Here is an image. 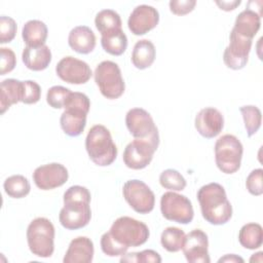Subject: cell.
<instances>
[{
    "label": "cell",
    "instance_id": "cell-1",
    "mask_svg": "<svg viewBox=\"0 0 263 263\" xmlns=\"http://www.w3.org/2000/svg\"><path fill=\"white\" fill-rule=\"evenodd\" d=\"M197 200L203 219L212 225H223L232 217V205L219 183H209L197 191Z\"/></svg>",
    "mask_w": 263,
    "mask_h": 263
},
{
    "label": "cell",
    "instance_id": "cell-2",
    "mask_svg": "<svg viewBox=\"0 0 263 263\" xmlns=\"http://www.w3.org/2000/svg\"><path fill=\"white\" fill-rule=\"evenodd\" d=\"M62 113L60 123L63 132L69 137H78L86 125V116L90 109L88 97L79 91H71Z\"/></svg>",
    "mask_w": 263,
    "mask_h": 263
},
{
    "label": "cell",
    "instance_id": "cell-3",
    "mask_svg": "<svg viewBox=\"0 0 263 263\" xmlns=\"http://www.w3.org/2000/svg\"><path fill=\"white\" fill-rule=\"evenodd\" d=\"M85 149L90 160L99 166H108L117 157V147L110 130L102 125H93L85 139Z\"/></svg>",
    "mask_w": 263,
    "mask_h": 263
},
{
    "label": "cell",
    "instance_id": "cell-4",
    "mask_svg": "<svg viewBox=\"0 0 263 263\" xmlns=\"http://www.w3.org/2000/svg\"><path fill=\"white\" fill-rule=\"evenodd\" d=\"M54 226L50 220L38 217L27 228V241L31 253L40 258H49L54 251Z\"/></svg>",
    "mask_w": 263,
    "mask_h": 263
},
{
    "label": "cell",
    "instance_id": "cell-5",
    "mask_svg": "<svg viewBox=\"0 0 263 263\" xmlns=\"http://www.w3.org/2000/svg\"><path fill=\"white\" fill-rule=\"evenodd\" d=\"M109 233L115 241L127 249L144 245L150 235L145 223L127 216L117 218L111 225Z\"/></svg>",
    "mask_w": 263,
    "mask_h": 263
},
{
    "label": "cell",
    "instance_id": "cell-6",
    "mask_svg": "<svg viewBox=\"0 0 263 263\" xmlns=\"http://www.w3.org/2000/svg\"><path fill=\"white\" fill-rule=\"evenodd\" d=\"M243 147L233 135H223L215 144V161L217 167L224 174L236 173L241 163Z\"/></svg>",
    "mask_w": 263,
    "mask_h": 263
},
{
    "label": "cell",
    "instance_id": "cell-7",
    "mask_svg": "<svg viewBox=\"0 0 263 263\" xmlns=\"http://www.w3.org/2000/svg\"><path fill=\"white\" fill-rule=\"evenodd\" d=\"M93 77L96 84L105 98L115 100L123 95L125 84L121 70L116 63L112 61L101 62L96 67Z\"/></svg>",
    "mask_w": 263,
    "mask_h": 263
},
{
    "label": "cell",
    "instance_id": "cell-8",
    "mask_svg": "<svg viewBox=\"0 0 263 263\" xmlns=\"http://www.w3.org/2000/svg\"><path fill=\"white\" fill-rule=\"evenodd\" d=\"M160 211L166 220L179 224H189L194 217L190 199L175 191H167L161 195Z\"/></svg>",
    "mask_w": 263,
    "mask_h": 263
},
{
    "label": "cell",
    "instance_id": "cell-9",
    "mask_svg": "<svg viewBox=\"0 0 263 263\" xmlns=\"http://www.w3.org/2000/svg\"><path fill=\"white\" fill-rule=\"evenodd\" d=\"M159 140L135 139L128 143L123 151V162L132 170H143L150 164L157 150Z\"/></svg>",
    "mask_w": 263,
    "mask_h": 263
},
{
    "label": "cell",
    "instance_id": "cell-10",
    "mask_svg": "<svg viewBox=\"0 0 263 263\" xmlns=\"http://www.w3.org/2000/svg\"><path fill=\"white\" fill-rule=\"evenodd\" d=\"M122 194L128 205L139 214H148L155 205V195L143 181L128 180L122 187Z\"/></svg>",
    "mask_w": 263,
    "mask_h": 263
},
{
    "label": "cell",
    "instance_id": "cell-11",
    "mask_svg": "<svg viewBox=\"0 0 263 263\" xmlns=\"http://www.w3.org/2000/svg\"><path fill=\"white\" fill-rule=\"evenodd\" d=\"M90 201L64 200V206L59 214L61 225L68 230H76L85 227L91 219Z\"/></svg>",
    "mask_w": 263,
    "mask_h": 263
},
{
    "label": "cell",
    "instance_id": "cell-12",
    "mask_svg": "<svg viewBox=\"0 0 263 263\" xmlns=\"http://www.w3.org/2000/svg\"><path fill=\"white\" fill-rule=\"evenodd\" d=\"M125 124L135 139L159 140L158 128L150 113L143 108H133L125 115Z\"/></svg>",
    "mask_w": 263,
    "mask_h": 263
},
{
    "label": "cell",
    "instance_id": "cell-13",
    "mask_svg": "<svg viewBox=\"0 0 263 263\" xmlns=\"http://www.w3.org/2000/svg\"><path fill=\"white\" fill-rule=\"evenodd\" d=\"M55 73L63 81L70 84H84L92 75L86 62L71 55L60 60L55 66Z\"/></svg>",
    "mask_w": 263,
    "mask_h": 263
},
{
    "label": "cell",
    "instance_id": "cell-14",
    "mask_svg": "<svg viewBox=\"0 0 263 263\" xmlns=\"http://www.w3.org/2000/svg\"><path fill=\"white\" fill-rule=\"evenodd\" d=\"M252 41L253 40L241 37L231 31L229 35V45L223 52L224 64L232 70H240L245 68L249 61Z\"/></svg>",
    "mask_w": 263,
    "mask_h": 263
},
{
    "label": "cell",
    "instance_id": "cell-15",
    "mask_svg": "<svg viewBox=\"0 0 263 263\" xmlns=\"http://www.w3.org/2000/svg\"><path fill=\"white\" fill-rule=\"evenodd\" d=\"M69 178L66 166L59 162L40 165L33 173V181L41 190H51L63 186Z\"/></svg>",
    "mask_w": 263,
    "mask_h": 263
},
{
    "label": "cell",
    "instance_id": "cell-16",
    "mask_svg": "<svg viewBox=\"0 0 263 263\" xmlns=\"http://www.w3.org/2000/svg\"><path fill=\"white\" fill-rule=\"evenodd\" d=\"M182 251L190 263H210L209 238L201 229H193L185 235Z\"/></svg>",
    "mask_w": 263,
    "mask_h": 263
},
{
    "label": "cell",
    "instance_id": "cell-17",
    "mask_svg": "<svg viewBox=\"0 0 263 263\" xmlns=\"http://www.w3.org/2000/svg\"><path fill=\"white\" fill-rule=\"evenodd\" d=\"M158 10L151 5L141 4L136 6L129 14L127 26L134 35L141 36L154 29L158 25Z\"/></svg>",
    "mask_w": 263,
    "mask_h": 263
},
{
    "label": "cell",
    "instance_id": "cell-18",
    "mask_svg": "<svg viewBox=\"0 0 263 263\" xmlns=\"http://www.w3.org/2000/svg\"><path fill=\"white\" fill-rule=\"evenodd\" d=\"M194 125L201 137L213 139L222 132L224 127V117L218 109L205 107L196 114Z\"/></svg>",
    "mask_w": 263,
    "mask_h": 263
},
{
    "label": "cell",
    "instance_id": "cell-19",
    "mask_svg": "<svg viewBox=\"0 0 263 263\" xmlns=\"http://www.w3.org/2000/svg\"><path fill=\"white\" fill-rule=\"evenodd\" d=\"M93 242L86 236H78L71 240L64 256V263H90L93 259Z\"/></svg>",
    "mask_w": 263,
    "mask_h": 263
},
{
    "label": "cell",
    "instance_id": "cell-20",
    "mask_svg": "<svg viewBox=\"0 0 263 263\" xmlns=\"http://www.w3.org/2000/svg\"><path fill=\"white\" fill-rule=\"evenodd\" d=\"M261 16L262 14L255 9L247 7L236 16L231 31L241 37L253 40L260 29Z\"/></svg>",
    "mask_w": 263,
    "mask_h": 263
},
{
    "label": "cell",
    "instance_id": "cell-21",
    "mask_svg": "<svg viewBox=\"0 0 263 263\" xmlns=\"http://www.w3.org/2000/svg\"><path fill=\"white\" fill-rule=\"evenodd\" d=\"M69 46L81 54L90 53L96 47V35L87 26H77L73 28L68 36Z\"/></svg>",
    "mask_w": 263,
    "mask_h": 263
},
{
    "label": "cell",
    "instance_id": "cell-22",
    "mask_svg": "<svg viewBox=\"0 0 263 263\" xmlns=\"http://www.w3.org/2000/svg\"><path fill=\"white\" fill-rule=\"evenodd\" d=\"M22 60L28 69L32 71H42L46 69L51 62V51L47 45L38 47L26 46L22 53Z\"/></svg>",
    "mask_w": 263,
    "mask_h": 263
},
{
    "label": "cell",
    "instance_id": "cell-23",
    "mask_svg": "<svg viewBox=\"0 0 263 263\" xmlns=\"http://www.w3.org/2000/svg\"><path fill=\"white\" fill-rule=\"evenodd\" d=\"M23 81L8 78L1 82L0 88V113L4 114L10 106L22 101Z\"/></svg>",
    "mask_w": 263,
    "mask_h": 263
},
{
    "label": "cell",
    "instance_id": "cell-24",
    "mask_svg": "<svg viewBox=\"0 0 263 263\" xmlns=\"http://www.w3.org/2000/svg\"><path fill=\"white\" fill-rule=\"evenodd\" d=\"M47 26L39 20L28 21L22 30V37L27 46L38 47L45 45L47 39Z\"/></svg>",
    "mask_w": 263,
    "mask_h": 263
},
{
    "label": "cell",
    "instance_id": "cell-25",
    "mask_svg": "<svg viewBox=\"0 0 263 263\" xmlns=\"http://www.w3.org/2000/svg\"><path fill=\"white\" fill-rule=\"evenodd\" d=\"M156 57L155 46L148 39H141L136 42L132 52V63L140 70L151 67Z\"/></svg>",
    "mask_w": 263,
    "mask_h": 263
},
{
    "label": "cell",
    "instance_id": "cell-26",
    "mask_svg": "<svg viewBox=\"0 0 263 263\" xmlns=\"http://www.w3.org/2000/svg\"><path fill=\"white\" fill-rule=\"evenodd\" d=\"M238 241L245 249H259L263 242L262 226L258 223L245 224L238 232Z\"/></svg>",
    "mask_w": 263,
    "mask_h": 263
},
{
    "label": "cell",
    "instance_id": "cell-27",
    "mask_svg": "<svg viewBox=\"0 0 263 263\" xmlns=\"http://www.w3.org/2000/svg\"><path fill=\"white\" fill-rule=\"evenodd\" d=\"M103 49L112 55H121L127 48V37L122 29H118L102 35Z\"/></svg>",
    "mask_w": 263,
    "mask_h": 263
},
{
    "label": "cell",
    "instance_id": "cell-28",
    "mask_svg": "<svg viewBox=\"0 0 263 263\" xmlns=\"http://www.w3.org/2000/svg\"><path fill=\"white\" fill-rule=\"evenodd\" d=\"M95 25L101 35L121 29L122 22L120 15L113 9H103L95 17Z\"/></svg>",
    "mask_w": 263,
    "mask_h": 263
},
{
    "label": "cell",
    "instance_id": "cell-29",
    "mask_svg": "<svg viewBox=\"0 0 263 263\" xmlns=\"http://www.w3.org/2000/svg\"><path fill=\"white\" fill-rule=\"evenodd\" d=\"M3 188L9 197L23 198L30 193L31 185L25 176L12 175L4 181Z\"/></svg>",
    "mask_w": 263,
    "mask_h": 263
},
{
    "label": "cell",
    "instance_id": "cell-30",
    "mask_svg": "<svg viewBox=\"0 0 263 263\" xmlns=\"http://www.w3.org/2000/svg\"><path fill=\"white\" fill-rule=\"evenodd\" d=\"M185 232L178 227H167L160 235V242L167 252L176 253L182 250Z\"/></svg>",
    "mask_w": 263,
    "mask_h": 263
},
{
    "label": "cell",
    "instance_id": "cell-31",
    "mask_svg": "<svg viewBox=\"0 0 263 263\" xmlns=\"http://www.w3.org/2000/svg\"><path fill=\"white\" fill-rule=\"evenodd\" d=\"M239 111L242 115L245 127L247 130L248 137L255 135L262 123V114L258 107L254 105H247L239 108Z\"/></svg>",
    "mask_w": 263,
    "mask_h": 263
},
{
    "label": "cell",
    "instance_id": "cell-32",
    "mask_svg": "<svg viewBox=\"0 0 263 263\" xmlns=\"http://www.w3.org/2000/svg\"><path fill=\"white\" fill-rule=\"evenodd\" d=\"M160 185L171 191H182L185 189L187 182L185 178L177 170H164L159 176Z\"/></svg>",
    "mask_w": 263,
    "mask_h": 263
},
{
    "label": "cell",
    "instance_id": "cell-33",
    "mask_svg": "<svg viewBox=\"0 0 263 263\" xmlns=\"http://www.w3.org/2000/svg\"><path fill=\"white\" fill-rule=\"evenodd\" d=\"M71 90L62 85L51 86L46 93V102L53 109H61L65 107L66 101Z\"/></svg>",
    "mask_w": 263,
    "mask_h": 263
},
{
    "label": "cell",
    "instance_id": "cell-34",
    "mask_svg": "<svg viewBox=\"0 0 263 263\" xmlns=\"http://www.w3.org/2000/svg\"><path fill=\"white\" fill-rule=\"evenodd\" d=\"M101 249L103 253L109 257H117L122 256L127 252V248L119 245L117 241H115L112 236L110 235L109 231L105 232L101 237Z\"/></svg>",
    "mask_w": 263,
    "mask_h": 263
},
{
    "label": "cell",
    "instance_id": "cell-35",
    "mask_svg": "<svg viewBox=\"0 0 263 263\" xmlns=\"http://www.w3.org/2000/svg\"><path fill=\"white\" fill-rule=\"evenodd\" d=\"M120 262H142V263H160V255L153 250H144L142 252H135L122 255Z\"/></svg>",
    "mask_w": 263,
    "mask_h": 263
},
{
    "label": "cell",
    "instance_id": "cell-36",
    "mask_svg": "<svg viewBox=\"0 0 263 263\" xmlns=\"http://www.w3.org/2000/svg\"><path fill=\"white\" fill-rule=\"evenodd\" d=\"M41 98V87L33 80L23 81V97L22 103L24 104H36Z\"/></svg>",
    "mask_w": 263,
    "mask_h": 263
},
{
    "label": "cell",
    "instance_id": "cell-37",
    "mask_svg": "<svg viewBox=\"0 0 263 263\" xmlns=\"http://www.w3.org/2000/svg\"><path fill=\"white\" fill-rule=\"evenodd\" d=\"M16 23L15 21L6 15L0 17V43H8L12 41L16 34Z\"/></svg>",
    "mask_w": 263,
    "mask_h": 263
},
{
    "label": "cell",
    "instance_id": "cell-38",
    "mask_svg": "<svg viewBox=\"0 0 263 263\" xmlns=\"http://www.w3.org/2000/svg\"><path fill=\"white\" fill-rule=\"evenodd\" d=\"M262 177H263V170L256 168L253 170L246 180V187L247 190L255 196H260L263 193V185H262Z\"/></svg>",
    "mask_w": 263,
    "mask_h": 263
},
{
    "label": "cell",
    "instance_id": "cell-39",
    "mask_svg": "<svg viewBox=\"0 0 263 263\" xmlns=\"http://www.w3.org/2000/svg\"><path fill=\"white\" fill-rule=\"evenodd\" d=\"M0 75L11 72L16 65V57L13 50L7 47L0 48Z\"/></svg>",
    "mask_w": 263,
    "mask_h": 263
},
{
    "label": "cell",
    "instance_id": "cell-40",
    "mask_svg": "<svg viewBox=\"0 0 263 263\" xmlns=\"http://www.w3.org/2000/svg\"><path fill=\"white\" fill-rule=\"evenodd\" d=\"M170 10L176 15H185L191 12L195 5V0H172L168 3Z\"/></svg>",
    "mask_w": 263,
    "mask_h": 263
},
{
    "label": "cell",
    "instance_id": "cell-41",
    "mask_svg": "<svg viewBox=\"0 0 263 263\" xmlns=\"http://www.w3.org/2000/svg\"><path fill=\"white\" fill-rule=\"evenodd\" d=\"M241 3L240 0H232V1H216V4L220 7V9L225 11L234 10L239 4Z\"/></svg>",
    "mask_w": 263,
    "mask_h": 263
},
{
    "label": "cell",
    "instance_id": "cell-42",
    "mask_svg": "<svg viewBox=\"0 0 263 263\" xmlns=\"http://www.w3.org/2000/svg\"><path fill=\"white\" fill-rule=\"evenodd\" d=\"M218 262L219 263H221V262H227V263H237V262H240V263H243L245 262V260L241 258V257H239V256H237V255H235V254H227V255H225L224 257H221L219 260H218Z\"/></svg>",
    "mask_w": 263,
    "mask_h": 263
},
{
    "label": "cell",
    "instance_id": "cell-43",
    "mask_svg": "<svg viewBox=\"0 0 263 263\" xmlns=\"http://www.w3.org/2000/svg\"><path fill=\"white\" fill-rule=\"evenodd\" d=\"M262 252H258V253H256V254H254L252 257H251V259H250V261L251 262H254V261H258V262H262Z\"/></svg>",
    "mask_w": 263,
    "mask_h": 263
}]
</instances>
